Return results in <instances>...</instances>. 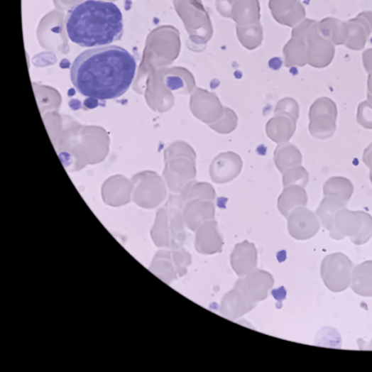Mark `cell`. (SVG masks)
Here are the masks:
<instances>
[{
    "label": "cell",
    "mask_w": 372,
    "mask_h": 372,
    "mask_svg": "<svg viewBox=\"0 0 372 372\" xmlns=\"http://www.w3.org/2000/svg\"><path fill=\"white\" fill-rule=\"evenodd\" d=\"M357 119L363 127L372 129V106L368 102L359 105Z\"/></svg>",
    "instance_id": "obj_32"
},
{
    "label": "cell",
    "mask_w": 372,
    "mask_h": 372,
    "mask_svg": "<svg viewBox=\"0 0 372 372\" xmlns=\"http://www.w3.org/2000/svg\"><path fill=\"white\" fill-rule=\"evenodd\" d=\"M196 232L195 248L199 253L209 256L221 252L224 243L214 220L204 223Z\"/></svg>",
    "instance_id": "obj_12"
},
{
    "label": "cell",
    "mask_w": 372,
    "mask_h": 372,
    "mask_svg": "<svg viewBox=\"0 0 372 372\" xmlns=\"http://www.w3.org/2000/svg\"><path fill=\"white\" fill-rule=\"evenodd\" d=\"M215 195L214 190L209 183L192 180L180 192V199L182 205L193 199L213 202Z\"/></svg>",
    "instance_id": "obj_22"
},
{
    "label": "cell",
    "mask_w": 372,
    "mask_h": 372,
    "mask_svg": "<svg viewBox=\"0 0 372 372\" xmlns=\"http://www.w3.org/2000/svg\"><path fill=\"white\" fill-rule=\"evenodd\" d=\"M169 86L178 94L190 95L196 89V82L195 77L188 70L179 67L173 70Z\"/></svg>",
    "instance_id": "obj_23"
},
{
    "label": "cell",
    "mask_w": 372,
    "mask_h": 372,
    "mask_svg": "<svg viewBox=\"0 0 372 372\" xmlns=\"http://www.w3.org/2000/svg\"><path fill=\"white\" fill-rule=\"evenodd\" d=\"M328 231L334 239L349 236L355 244H363L372 236V218L363 212L344 208L335 214Z\"/></svg>",
    "instance_id": "obj_3"
},
{
    "label": "cell",
    "mask_w": 372,
    "mask_h": 372,
    "mask_svg": "<svg viewBox=\"0 0 372 372\" xmlns=\"http://www.w3.org/2000/svg\"><path fill=\"white\" fill-rule=\"evenodd\" d=\"M344 208L346 204L338 199L327 197L323 200L317 214L325 229L329 230L335 214Z\"/></svg>",
    "instance_id": "obj_28"
},
{
    "label": "cell",
    "mask_w": 372,
    "mask_h": 372,
    "mask_svg": "<svg viewBox=\"0 0 372 372\" xmlns=\"http://www.w3.org/2000/svg\"><path fill=\"white\" fill-rule=\"evenodd\" d=\"M238 125V117L236 113L231 109L225 107L222 117L211 124L209 127L215 132L226 135L235 131Z\"/></svg>",
    "instance_id": "obj_29"
},
{
    "label": "cell",
    "mask_w": 372,
    "mask_h": 372,
    "mask_svg": "<svg viewBox=\"0 0 372 372\" xmlns=\"http://www.w3.org/2000/svg\"><path fill=\"white\" fill-rule=\"evenodd\" d=\"M170 249L178 276L182 277L188 272V267L192 262L191 254L185 249L182 244L172 239Z\"/></svg>",
    "instance_id": "obj_27"
},
{
    "label": "cell",
    "mask_w": 372,
    "mask_h": 372,
    "mask_svg": "<svg viewBox=\"0 0 372 372\" xmlns=\"http://www.w3.org/2000/svg\"><path fill=\"white\" fill-rule=\"evenodd\" d=\"M151 239L158 247L170 248L172 241V235L168 214L162 212L156 224L151 231Z\"/></svg>",
    "instance_id": "obj_25"
},
{
    "label": "cell",
    "mask_w": 372,
    "mask_h": 372,
    "mask_svg": "<svg viewBox=\"0 0 372 372\" xmlns=\"http://www.w3.org/2000/svg\"><path fill=\"white\" fill-rule=\"evenodd\" d=\"M297 121L288 115L275 114L266 125L268 138L276 143L288 142L295 132Z\"/></svg>",
    "instance_id": "obj_15"
},
{
    "label": "cell",
    "mask_w": 372,
    "mask_h": 372,
    "mask_svg": "<svg viewBox=\"0 0 372 372\" xmlns=\"http://www.w3.org/2000/svg\"><path fill=\"white\" fill-rule=\"evenodd\" d=\"M177 11L191 40L197 44H206L212 38L209 16L201 0H179Z\"/></svg>",
    "instance_id": "obj_4"
},
{
    "label": "cell",
    "mask_w": 372,
    "mask_h": 372,
    "mask_svg": "<svg viewBox=\"0 0 372 372\" xmlns=\"http://www.w3.org/2000/svg\"><path fill=\"white\" fill-rule=\"evenodd\" d=\"M190 109L195 117L209 126L222 117L225 107L214 93L197 87L191 97Z\"/></svg>",
    "instance_id": "obj_7"
},
{
    "label": "cell",
    "mask_w": 372,
    "mask_h": 372,
    "mask_svg": "<svg viewBox=\"0 0 372 372\" xmlns=\"http://www.w3.org/2000/svg\"><path fill=\"white\" fill-rule=\"evenodd\" d=\"M351 288L363 297H372V261H366L354 268Z\"/></svg>",
    "instance_id": "obj_20"
},
{
    "label": "cell",
    "mask_w": 372,
    "mask_h": 372,
    "mask_svg": "<svg viewBox=\"0 0 372 372\" xmlns=\"http://www.w3.org/2000/svg\"><path fill=\"white\" fill-rule=\"evenodd\" d=\"M169 223L172 235V239L177 242L183 244L187 232L185 231V224L182 214V203L180 199H177L174 202L169 214Z\"/></svg>",
    "instance_id": "obj_24"
},
{
    "label": "cell",
    "mask_w": 372,
    "mask_h": 372,
    "mask_svg": "<svg viewBox=\"0 0 372 372\" xmlns=\"http://www.w3.org/2000/svg\"><path fill=\"white\" fill-rule=\"evenodd\" d=\"M174 192H181L184 186L193 180L197 175L196 159L188 157H178L173 162Z\"/></svg>",
    "instance_id": "obj_19"
},
{
    "label": "cell",
    "mask_w": 372,
    "mask_h": 372,
    "mask_svg": "<svg viewBox=\"0 0 372 372\" xmlns=\"http://www.w3.org/2000/svg\"><path fill=\"white\" fill-rule=\"evenodd\" d=\"M288 231L297 240H307L314 237L320 229L317 216L305 207L293 209L288 217Z\"/></svg>",
    "instance_id": "obj_9"
},
{
    "label": "cell",
    "mask_w": 372,
    "mask_h": 372,
    "mask_svg": "<svg viewBox=\"0 0 372 372\" xmlns=\"http://www.w3.org/2000/svg\"><path fill=\"white\" fill-rule=\"evenodd\" d=\"M242 281L246 293L256 303L267 298L274 285L270 273L257 268L244 276Z\"/></svg>",
    "instance_id": "obj_14"
},
{
    "label": "cell",
    "mask_w": 372,
    "mask_h": 372,
    "mask_svg": "<svg viewBox=\"0 0 372 372\" xmlns=\"http://www.w3.org/2000/svg\"><path fill=\"white\" fill-rule=\"evenodd\" d=\"M71 41L84 48L111 44L123 35L122 14L114 4L85 0L74 6L67 18Z\"/></svg>",
    "instance_id": "obj_2"
},
{
    "label": "cell",
    "mask_w": 372,
    "mask_h": 372,
    "mask_svg": "<svg viewBox=\"0 0 372 372\" xmlns=\"http://www.w3.org/2000/svg\"><path fill=\"white\" fill-rule=\"evenodd\" d=\"M239 26H246L258 23L260 4L258 0H236L230 13Z\"/></svg>",
    "instance_id": "obj_16"
},
{
    "label": "cell",
    "mask_w": 372,
    "mask_h": 372,
    "mask_svg": "<svg viewBox=\"0 0 372 372\" xmlns=\"http://www.w3.org/2000/svg\"><path fill=\"white\" fill-rule=\"evenodd\" d=\"M238 37L241 43L250 50L258 48L263 40V31L260 23L246 26H237Z\"/></svg>",
    "instance_id": "obj_26"
},
{
    "label": "cell",
    "mask_w": 372,
    "mask_h": 372,
    "mask_svg": "<svg viewBox=\"0 0 372 372\" xmlns=\"http://www.w3.org/2000/svg\"><path fill=\"white\" fill-rule=\"evenodd\" d=\"M307 202V195L302 186L290 185L285 188L280 197H278V209L283 215L288 218L293 209L305 207Z\"/></svg>",
    "instance_id": "obj_18"
},
{
    "label": "cell",
    "mask_w": 372,
    "mask_h": 372,
    "mask_svg": "<svg viewBox=\"0 0 372 372\" xmlns=\"http://www.w3.org/2000/svg\"><path fill=\"white\" fill-rule=\"evenodd\" d=\"M337 116V107L332 100L327 98L318 99L310 110V132L317 138H330L336 130Z\"/></svg>",
    "instance_id": "obj_6"
},
{
    "label": "cell",
    "mask_w": 372,
    "mask_h": 372,
    "mask_svg": "<svg viewBox=\"0 0 372 372\" xmlns=\"http://www.w3.org/2000/svg\"><path fill=\"white\" fill-rule=\"evenodd\" d=\"M308 181V174L301 166H297L289 169L283 174L284 187L298 185L305 187Z\"/></svg>",
    "instance_id": "obj_30"
},
{
    "label": "cell",
    "mask_w": 372,
    "mask_h": 372,
    "mask_svg": "<svg viewBox=\"0 0 372 372\" xmlns=\"http://www.w3.org/2000/svg\"><path fill=\"white\" fill-rule=\"evenodd\" d=\"M242 165V160L239 154L232 151L222 153L211 163V179L217 184L231 182L241 173Z\"/></svg>",
    "instance_id": "obj_10"
},
{
    "label": "cell",
    "mask_w": 372,
    "mask_h": 372,
    "mask_svg": "<svg viewBox=\"0 0 372 372\" xmlns=\"http://www.w3.org/2000/svg\"><path fill=\"white\" fill-rule=\"evenodd\" d=\"M354 264L343 253L326 257L322 264L321 275L325 286L333 292L345 291L351 284Z\"/></svg>",
    "instance_id": "obj_5"
},
{
    "label": "cell",
    "mask_w": 372,
    "mask_h": 372,
    "mask_svg": "<svg viewBox=\"0 0 372 372\" xmlns=\"http://www.w3.org/2000/svg\"><path fill=\"white\" fill-rule=\"evenodd\" d=\"M256 305L246 293L242 278H240L235 287L223 297L220 312L225 318L234 320L251 312Z\"/></svg>",
    "instance_id": "obj_8"
},
{
    "label": "cell",
    "mask_w": 372,
    "mask_h": 372,
    "mask_svg": "<svg viewBox=\"0 0 372 372\" xmlns=\"http://www.w3.org/2000/svg\"><path fill=\"white\" fill-rule=\"evenodd\" d=\"M367 165L371 168L370 177L372 182V160H371L369 163L367 164Z\"/></svg>",
    "instance_id": "obj_33"
},
{
    "label": "cell",
    "mask_w": 372,
    "mask_h": 372,
    "mask_svg": "<svg viewBox=\"0 0 372 372\" xmlns=\"http://www.w3.org/2000/svg\"><path fill=\"white\" fill-rule=\"evenodd\" d=\"M149 270L168 285L175 280L178 275L172 253L166 250L160 251L154 256Z\"/></svg>",
    "instance_id": "obj_17"
},
{
    "label": "cell",
    "mask_w": 372,
    "mask_h": 372,
    "mask_svg": "<svg viewBox=\"0 0 372 372\" xmlns=\"http://www.w3.org/2000/svg\"><path fill=\"white\" fill-rule=\"evenodd\" d=\"M275 114H285L297 120L299 116V106L295 100L286 98L279 101L274 110Z\"/></svg>",
    "instance_id": "obj_31"
},
{
    "label": "cell",
    "mask_w": 372,
    "mask_h": 372,
    "mask_svg": "<svg viewBox=\"0 0 372 372\" xmlns=\"http://www.w3.org/2000/svg\"><path fill=\"white\" fill-rule=\"evenodd\" d=\"M231 264L234 272L241 277L256 270L258 251L255 244L248 241L236 244L231 255Z\"/></svg>",
    "instance_id": "obj_13"
},
{
    "label": "cell",
    "mask_w": 372,
    "mask_h": 372,
    "mask_svg": "<svg viewBox=\"0 0 372 372\" xmlns=\"http://www.w3.org/2000/svg\"><path fill=\"white\" fill-rule=\"evenodd\" d=\"M136 60L119 46L89 49L82 53L70 70L72 84L82 96L100 101L119 98L130 88Z\"/></svg>",
    "instance_id": "obj_1"
},
{
    "label": "cell",
    "mask_w": 372,
    "mask_h": 372,
    "mask_svg": "<svg viewBox=\"0 0 372 372\" xmlns=\"http://www.w3.org/2000/svg\"><path fill=\"white\" fill-rule=\"evenodd\" d=\"M182 214L185 226L197 231L204 223L214 220V204L212 201L193 199L182 205Z\"/></svg>",
    "instance_id": "obj_11"
},
{
    "label": "cell",
    "mask_w": 372,
    "mask_h": 372,
    "mask_svg": "<svg viewBox=\"0 0 372 372\" xmlns=\"http://www.w3.org/2000/svg\"><path fill=\"white\" fill-rule=\"evenodd\" d=\"M273 159L275 166L283 174L290 168L300 166L302 163L300 152L295 146L288 142L277 147Z\"/></svg>",
    "instance_id": "obj_21"
},
{
    "label": "cell",
    "mask_w": 372,
    "mask_h": 372,
    "mask_svg": "<svg viewBox=\"0 0 372 372\" xmlns=\"http://www.w3.org/2000/svg\"><path fill=\"white\" fill-rule=\"evenodd\" d=\"M371 345H372V341H371Z\"/></svg>",
    "instance_id": "obj_34"
}]
</instances>
